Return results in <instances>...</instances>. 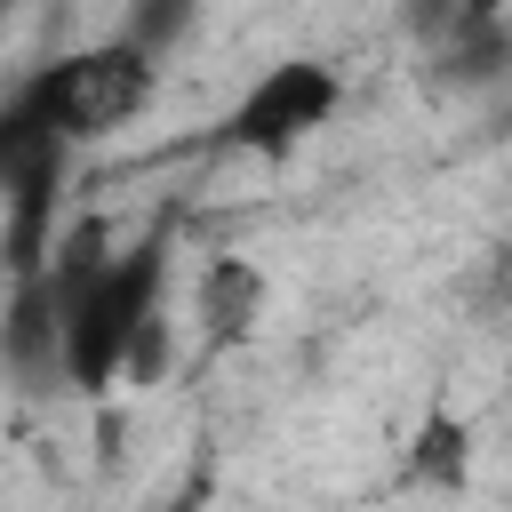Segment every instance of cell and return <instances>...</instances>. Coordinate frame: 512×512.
<instances>
[{
    "mask_svg": "<svg viewBox=\"0 0 512 512\" xmlns=\"http://www.w3.org/2000/svg\"><path fill=\"white\" fill-rule=\"evenodd\" d=\"M264 304H272V288H264V272L248 256H200V272H192V336H200V352L248 344L264 328Z\"/></svg>",
    "mask_w": 512,
    "mask_h": 512,
    "instance_id": "5b68a950",
    "label": "cell"
},
{
    "mask_svg": "<svg viewBox=\"0 0 512 512\" xmlns=\"http://www.w3.org/2000/svg\"><path fill=\"white\" fill-rule=\"evenodd\" d=\"M32 280L64 336V392L104 400L168 368V232L120 248L96 216H80L56 232V256Z\"/></svg>",
    "mask_w": 512,
    "mask_h": 512,
    "instance_id": "6da1fadb",
    "label": "cell"
},
{
    "mask_svg": "<svg viewBox=\"0 0 512 512\" xmlns=\"http://www.w3.org/2000/svg\"><path fill=\"white\" fill-rule=\"evenodd\" d=\"M72 152L56 128H40L16 96L0 104V224H8V272L32 280L56 256L64 232V184H72Z\"/></svg>",
    "mask_w": 512,
    "mask_h": 512,
    "instance_id": "3957f363",
    "label": "cell"
},
{
    "mask_svg": "<svg viewBox=\"0 0 512 512\" xmlns=\"http://www.w3.org/2000/svg\"><path fill=\"white\" fill-rule=\"evenodd\" d=\"M480 296H488V312H512V240H496V256H488V280H480Z\"/></svg>",
    "mask_w": 512,
    "mask_h": 512,
    "instance_id": "ba28073f",
    "label": "cell"
},
{
    "mask_svg": "<svg viewBox=\"0 0 512 512\" xmlns=\"http://www.w3.org/2000/svg\"><path fill=\"white\" fill-rule=\"evenodd\" d=\"M344 112V80H336V64H320V56H280L272 72H256L248 88H240V104L224 112V152H248V160H288V152H304L328 120Z\"/></svg>",
    "mask_w": 512,
    "mask_h": 512,
    "instance_id": "277c9868",
    "label": "cell"
},
{
    "mask_svg": "<svg viewBox=\"0 0 512 512\" xmlns=\"http://www.w3.org/2000/svg\"><path fill=\"white\" fill-rule=\"evenodd\" d=\"M464 472H472V424L456 408H432L424 432L408 440V488L448 496V488H464Z\"/></svg>",
    "mask_w": 512,
    "mask_h": 512,
    "instance_id": "8992f818",
    "label": "cell"
},
{
    "mask_svg": "<svg viewBox=\"0 0 512 512\" xmlns=\"http://www.w3.org/2000/svg\"><path fill=\"white\" fill-rule=\"evenodd\" d=\"M192 8H200V0H128L120 32H128L136 48H152V56H168V48L192 32Z\"/></svg>",
    "mask_w": 512,
    "mask_h": 512,
    "instance_id": "52a82bcc",
    "label": "cell"
},
{
    "mask_svg": "<svg viewBox=\"0 0 512 512\" xmlns=\"http://www.w3.org/2000/svg\"><path fill=\"white\" fill-rule=\"evenodd\" d=\"M16 104L40 128H56L64 144H104V136L136 128L160 104V56L136 48L128 32H104L88 48H64V56L32 64L16 80Z\"/></svg>",
    "mask_w": 512,
    "mask_h": 512,
    "instance_id": "7a4b0ae2",
    "label": "cell"
},
{
    "mask_svg": "<svg viewBox=\"0 0 512 512\" xmlns=\"http://www.w3.org/2000/svg\"><path fill=\"white\" fill-rule=\"evenodd\" d=\"M160 512H200V488H184V496H168Z\"/></svg>",
    "mask_w": 512,
    "mask_h": 512,
    "instance_id": "9c48e42d",
    "label": "cell"
}]
</instances>
